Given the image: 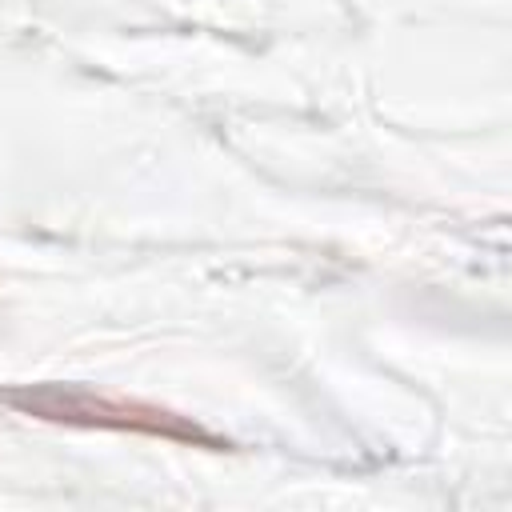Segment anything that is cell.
<instances>
[{
    "label": "cell",
    "mask_w": 512,
    "mask_h": 512,
    "mask_svg": "<svg viewBox=\"0 0 512 512\" xmlns=\"http://www.w3.org/2000/svg\"><path fill=\"white\" fill-rule=\"evenodd\" d=\"M8 404H20L24 412L40 420H64V424H100V428H136L152 436H172V440H212L196 424L176 420L172 412L132 404V400H112V396H92V392H64V388H36V392H12Z\"/></svg>",
    "instance_id": "obj_1"
}]
</instances>
